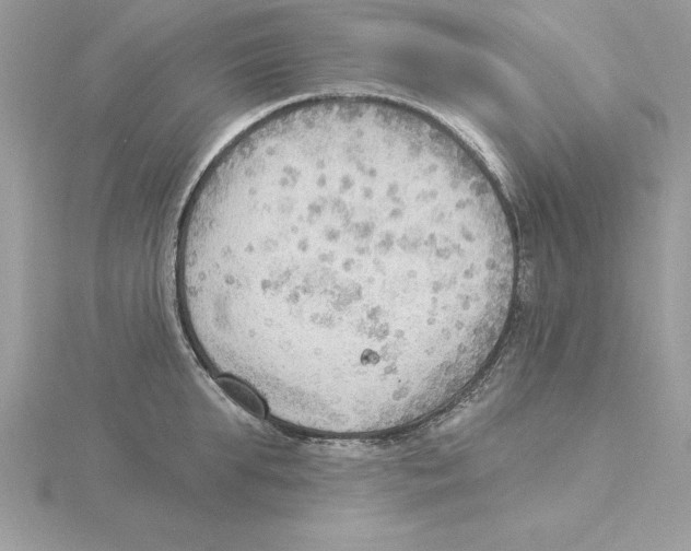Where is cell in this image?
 I'll return each mask as SVG.
<instances>
[{
	"label": "cell",
	"mask_w": 691,
	"mask_h": 551,
	"mask_svg": "<svg viewBox=\"0 0 691 551\" xmlns=\"http://www.w3.org/2000/svg\"><path fill=\"white\" fill-rule=\"evenodd\" d=\"M214 382L224 396L246 413L256 419H263L266 417L267 405L263 398L251 386L238 378L227 375L216 376Z\"/></svg>",
	"instance_id": "obj_2"
},
{
	"label": "cell",
	"mask_w": 691,
	"mask_h": 551,
	"mask_svg": "<svg viewBox=\"0 0 691 551\" xmlns=\"http://www.w3.org/2000/svg\"><path fill=\"white\" fill-rule=\"evenodd\" d=\"M177 274L269 401L321 422H408L484 368L518 260L473 153L418 117L348 104L276 118L212 161Z\"/></svg>",
	"instance_id": "obj_1"
}]
</instances>
